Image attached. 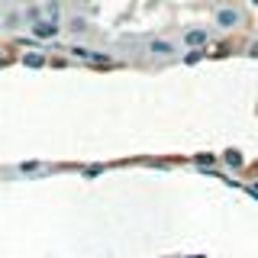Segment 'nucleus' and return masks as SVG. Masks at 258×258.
<instances>
[{"mask_svg":"<svg viewBox=\"0 0 258 258\" xmlns=\"http://www.w3.org/2000/svg\"><path fill=\"white\" fill-rule=\"evenodd\" d=\"M45 10V20H55V23H61V0H48V4L42 7Z\"/></svg>","mask_w":258,"mask_h":258,"instance_id":"423d86ee","label":"nucleus"},{"mask_svg":"<svg viewBox=\"0 0 258 258\" xmlns=\"http://www.w3.org/2000/svg\"><path fill=\"white\" fill-rule=\"evenodd\" d=\"M26 64H36V68H42V64H45V55H42V52H36V55H26Z\"/></svg>","mask_w":258,"mask_h":258,"instance_id":"1a4fd4ad","label":"nucleus"},{"mask_svg":"<svg viewBox=\"0 0 258 258\" xmlns=\"http://www.w3.org/2000/svg\"><path fill=\"white\" fill-rule=\"evenodd\" d=\"M223 161H226V165H229V168H242V165H245V158H242V155H239L236 149L223 152Z\"/></svg>","mask_w":258,"mask_h":258,"instance_id":"6e6552de","label":"nucleus"},{"mask_svg":"<svg viewBox=\"0 0 258 258\" xmlns=\"http://www.w3.org/2000/svg\"><path fill=\"white\" fill-rule=\"evenodd\" d=\"M184 45L190 48H204V45H210V29H204V26H190V29H184Z\"/></svg>","mask_w":258,"mask_h":258,"instance_id":"7ed1b4c3","label":"nucleus"},{"mask_svg":"<svg viewBox=\"0 0 258 258\" xmlns=\"http://www.w3.org/2000/svg\"><path fill=\"white\" fill-rule=\"evenodd\" d=\"M23 20H26V26H32V23H39V20H45V10L42 7H26V10H23Z\"/></svg>","mask_w":258,"mask_h":258,"instance_id":"39448f33","label":"nucleus"},{"mask_svg":"<svg viewBox=\"0 0 258 258\" xmlns=\"http://www.w3.org/2000/svg\"><path fill=\"white\" fill-rule=\"evenodd\" d=\"M0 29H4V16H0Z\"/></svg>","mask_w":258,"mask_h":258,"instance_id":"ddd939ff","label":"nucleus"},{"mask_svg":"<svg viewBox=\"0 0 258 258\" xmlns=\"http://www.w3.org/2000/svg\"><path fill=\"white\" fill-rule=\"evenodd\" d=\"M68 29H71V32H84V29H87V20H81V16H75Z\"/></svg>","mask_w":258,"mask_h":258,"instance_id":"9d476101","label":"nucleus"},{"mask_svg":"<svg viewBox=\"0 0 258 258\" xmlns=\"http://www.w3.org/2000/svg\"><path fill=\"white\" fill-rule=\"evenodd\" d=\"M239 23H242V13L236 7H220V10L213 13V26H220V29H236Z\"/></svg>","mask_w":258,"mask_h":258,"instance_id":"f257e3e1","label":"nucleus"},{"mask_svg":"<svg viewBox=\"0 0 258 258\" xmlns=\"http://www.w3.org/2000/svg\"><path fill=\"white\" fill-rule=\"evenodd\" d=\"M248 4H252V7H258V0H248Z\"/></svg>","mask_w":258,"mask_h":258,"instance_id":"f8f14e48","label":"nucleus"},{"mask_svg":"<svg viewBox=\"0 0 258 258\" xmlns=\"http://www.w3.org/2000/svg\"><path fill=\"white\" fill-rule=\"evenodd\" d=\"M252 55H255V58H258V45H252Z\"/></svg>","mask_w":258,"mask_h":258,"instance_id":"9b49d317","label":"nucleus"},{"mask_svg":"<svg viewBox=\"0 0 258 258\" xmlns=\"http://www.w3.org/2000/svg\"><path fill=\"white\" fill-rule=\"evenodd\" d=\"M29 32L36 39H42V42H48V39H58V32H61V23H55V20H39V23H32Z\"/></svg>","mask_w":258,"mask_h":258,"instance_id":"f03ea898","label":"nucleus"},{"mask_svg":"<svg viewBox=\"0 0 258 258\" xmlns=\"http://www.w3.org/2000/svg\"><path fill=\"white\" fill-rule=\"evenodd\" d=\"M23 23H26V20H23V13H20V10H10V13L4 16V29H20Z\"/></svg>","mask_w":258,"mask_h":258,"instance_id":"0eeeda50","label":"nucleus"},{"mask_svg":"<svg viewBox=\"0 0 258 258\" xmlns=\"http://www.w3.org/2000/svg\"><path fill=\"white\" fill-rule=\"evenodd\" d=\"M149 52H152V55H161V58H168V55L177 52V45L171 42V39H152V42H149Z\"/></svg>","mask_w":258,"mask_h":258,"instance_id":"20e7f679","label":"nucleus"}]
</instances>
